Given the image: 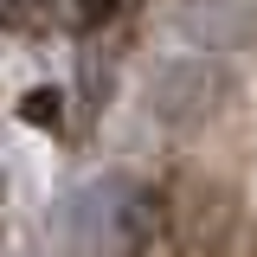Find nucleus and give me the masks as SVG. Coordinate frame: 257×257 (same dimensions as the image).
<instances>
[{"mask_svg": "<svg viewBox=\"0 0 257 257\" xmlns=\"http://www.w3.org/2000/svg\"><path fill=\"white\" fill-rule=\"evenodd\" d=\"M161 193L135 174H103V180H84L58 206V251L64 257H155L161 244Z\"/></svg>", "mask_w": 257, "mask_h": 257, "instance_id": "1", "label": "nucleus"}, {"mask_svg": "<svg viewBox=\"0 0 257 257\" xmlns=\"http://www.w3.org/2000/svg\"><path fill=\"white\" fill-rule=\"evenodd\" d=\"M231 103V71L212 52H193V58H167L148 84V109L161 128L174 135H199L206 122H219V109Z\"/></svg>", "mask_w": 257, "mask_h": 257, "instance_id": "2", "label": "nucleus"}, {"mask_svg": "<svg viewBox=\"0 0 257 257\" xmlns=\"http://www.w3.org/2000/svg\"><path fill=\"white\" fill-rule=\"evenodd\" d=\"M174 32L193 52H251L257 45V0H174Z\"/></svg>", "mask_w": 257, "mask_h": 257, "instance_id": "3", "label": "nucleus"}, {"mask_svg": "<svg viewBox=\"0 0 257 257\" xmlns=\"http://www.w3.org/2000/svg\"><path fill=\"white\" fill-rule=\"evenodd\" d=\"M0 199H7V174H0Z\"/></svg>", "mask_w": 257, "mask_h": 257, "instance_id": "4", "label": "nucleus"}]
</instances>
